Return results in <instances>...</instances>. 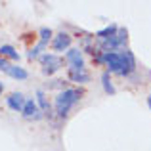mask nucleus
<instances>
[{
  "label": "nucleus",
  "mask_w": 151,
  "mask_h": 151,
  "mask_svg": "<svg viewBox=\"0 0 151 151\" xmlns=\"http://www.w3.org/2000/svg\"><path fill=\"white\" fill-rule=\"evenodd\" d=\"M81 96H82V90H78V88L61 90V92L58 94V98H55V101H54V109H55V113H58V117L65 119L67 113L71 111V107L81 100Z\"/></svg>",
  "instance_id": "nucleus-1"
},
{
  "label": "nucleus",
  "mask_w": 151,
  "mask_h": 151,
  "mask_svg": "<svg viewBox=\"0 0 151 151\" xmlns=\"http://www.w3.org/2000/svg\"><path fill=\"white\" fill-rule=\"evenodd\" d=\"M40 63H42V75H54L63 67V59L55 54H40Z\"/></svg>",
  "instance_id": "nucleus-2"
},
{
  "label": "nucleus",
  "mask_w": 151,
  "mask_h": 151,
  "mask_svg": "<svg viewBox=\"0 0 151 151\" xmlns=\"http://www.w3.org/2000/svg\"><path fill=\"white\" fill-rule=\"evenodd\" d=\"M119 55H121V75L122 77H128V75L136 69L134 54L130 50H122V52H119Z\"/></svg>",
  "instance_id": "nucleus-3"
},
{
  "label": "nucleus",
  "mask_w": 151,
  "mask_h": 151,
  "mask_svg": "<svg viewBox=\"0 0 151 151\" xmlns=\"http://www.w3.org/2000/svg\"><path fill=\"white\" fill-rule=\"evenodd\" d=\"M103 61L109 67V73L121 75V55H119V52H105L103 54Z\"/></svg>",
  "instance_id": "nucleus-4"
},
{
  "label": "nucleus",
  "mask_w": 151,
  "mask_h": 151,
  "mask_svg": "<svg viewBox=\"0 0 151 151\" xmlns=\"http://www.w3.org/2000/svg\"><path fill=\"white\" fill-rule=\"evenodd\" d=\"M23 117L25 119H35V121H38V119H42L44 115L40 113V109H38L37 101L35 100H25V105H23Z\"/></svg>",
  "instance_id": "nucleus-5"
},
{
  "label": "nucleus",
  "mask_w": 151,
  "mask_h": 151,
  "mask_svg": "<svg viewBox=\"0 0 151 151\" xmlns=\"http://www.w3.org/2000/svg\"><path fill=\"white\" fill-rule=\"evenodd\" d=\"M69 46H71V35L58 33L55 37H52V48H54V52H63Z\"/></svg>",
  "instance_id": "nucleus-6"
},
{
  "label": "nucleus",
  "mask_w": 151,
  "mask_h": 151,
  "mask_svg": "<svg viewBox=\"0 0 151 151\" xmlns=\"http://www.w3.org/2000/svg\"><path fill=\"white\" fill-rule=\"evenodd\" d=\"M69 78L73 82L84 84V82L90 81V75H88V71H86V67H69Z\"/></svg>",
  "instance_id": "nucleus-7"
},
{
  "label": "nucleus",
  "mask_w": 151,
  "mask_h": 151,
  "mask_svg": "<svg viewBox=\"0 0 151 151\" xmlns=\"http://www.w3.org/2000/svg\"><path fill=\"white\" fill-rule=\"evenodd\" d=\"M6 103H8V107H10L12 111H19V113H21L23 105H25V96L19 94V92H14V94H10V96L6 98Z\"/></svg>",
  "instance_id": "nucleus-8"
},
{
  "label": "nucleus",
  "mask_w": 151,
  "mask_h": 151,
  "mask_svg": "<svg viewBox=\"0 0 151 151\" xmlns=\"http://www.w3.org/2000/svg\"><path fill=\"white\" fill-rule=\"evenodd\" d=\"M67 61L71 63V67H84V58H82V50L71 48L67 52Z\"/></svg>",
  "instance_id": "nucleus-9"
},
{
  "label": "nucleus",
  "mask_w": 151,
  "mask_h": 151,
  "mask_svg": "<svg viewBox=\"0 0 151 151\" xmlns=\"http://www.w3.org/2000/svg\"><path fill=\"white\" fill-rule=\"evenodd\" d=\"M37 101H38V105H40V113L46 115V117H50L52 115V105H50L48 98H46L44 90H37Z\"/></svg>",
  "instance_id": "nucleus-10"
},
{
  "label": "nucleus",
  "mask_w": 151,
  "mask_h": 151,
  "mask_svg": "<svg viewBox=\"0 0 151 151\" xmlns=\"http://www.w3.org/2000/svg\"><path fill=\"white\" fill-rule=\"evenodd\" d=\"M4 73L10 75L12 78H17V81H25V78L29 77V73H27L23 67H17V65H8L6 69H4Z\"/></svg>",
  "instance_id": "nucleus-11"
},
{
  "label": "nucleus",
  "mask_w": 151,
  "mask_h": 151,
  "mask_svg": "<svg viewBox=\"0 0 151 151\" xmlns=\"http://www.w3.org/2000/svg\"><path fill=\"white\" fill-rule=\"evenodd\" d=\"M0 58H10V59H19V54H17V50L14 48V46H10V44H4V46H0Z\"/></svg>",
  "instance_id": "nucleus-12"
},
{
  "label": "nucleus",
  "mask_w": 151,
  "mask_h": 151,
  "mask_svg": "<svg viewBox=\"0 0 151 151\" xmlns=\"http://www.w3.org/2000/svg\"><path fill=\"white\" fill-rule=\"evenodd\" d=\"M117 29H119L117 25H109V27H105V29L98 31V33H96V38H98L100 42H101V40H107V38H111L115 33H117Z\"/></svg>",
  "instance_id": "nucleus-13"
},
{
  "label": "nucleus",
  "mask_w": 151,
  "mask_h": 151,
  "mask_svg": "<svg viewBox=\"0 0 151 151\" xmlns=\"http://www.w3.org/2000/svg\"><path fill=\"white\" fill-rule=\"evenodd\" d=\"M101 84H103V90H105L107 94H115V86H113V82H111L109 71H103V75H101Z\"/></svg>",
  "instance_id": "nucleus-14"
},
{
  "label": "nucleus",
  "mask_w": 151,
  "mask_h": 151,
  "mask_svg": "<svg viewBox=\"0 0 151 151\" xmlns=\"http://www.w3.org/2000/svg\"><path fill=\"white\" fill-rule=\"evenodd\" d=\"M44 48H46V44H44V42H38L37 46H33V48L29 50V54H27V58H29V59H35V58H40V52L44 50Z\"/></svg>",
  "instance_id": "nucleus-15"
},
{
  "label": "nucleus",
  "mask_w": 151,
  "mask_h": 151,
  "mask_svg": "<svg viewBox=\"0 0 151 151\" xmlns=\"http://www.w3.org/2000/svg\"><path fill=\"white\" fill-rule=\"evenodd\" d=\"M50 40H52V31L48 29V27H42V29H40V42L48 44Z\"/></svg>",
  "instance_id": "nucleus-16"
},
{
  "label": "nucleus",
  "mask_w": 151,
  "mask_h": 151,
  "mask_svg": "<svg viewBox=\"0 0 151 151\" xmlns=\"http://www.w3.org/2000/svg\"><path fill=\"white\" fill-rule=\"evenodd\" d=\"M50 88H63V90H65V81H52Z\"/></svg>",
  "instance_id": "nucleus-17"
},
{
  "label": "nucleus",
  "mask_w": 151,
  "mask_h": 151,
  "mask_svg": "<svg viewBox=\"0 0 151 151\" xmlns=\"http://www.w3.org/2000/svg\"><path fill=\"white\" fill-rule=\"evenodd\" d=\"M8 65H10V63H8V59H4V58H0V69H2V71H4V69H6V67H8Z\"/></svg>",
  "instance_id": "nucleus-18"
},
{
  "label": "nucleus",
  "mask_w": 151,
  "mask_h": 151,
  "mask_svg": "<svg viewBox=\"0 0 151 151\" xmlns=\"http://www.w3.org/2000/svg\"><path fill=\"white\" fill-rule=\"evenodd\" d=\"M2 92H4V84L0 82V96H2Z\"/></svg>",
  "instance_id": "nucleus-19"
},
{
  "label": "nucleus",
  "mask_w": 151,
  "mask_h": 151,
  "mask_svg": "<svg viewBox=\"0 0 151 151\" xmlns=\"http://www.w3.org/2000/svg\"><path fill=\"white\" fill-rule=\"evenodd\" d=\"M147 105H149V109H151V96L147 98Z\"/></svg>",
  "instance_id": "nucleus-20"
}]
</instances>
